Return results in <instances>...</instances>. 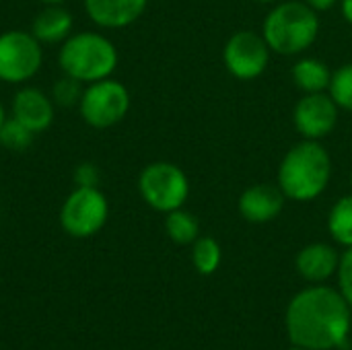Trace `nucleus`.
Wrapping results in <instances>:
<instances>
[{"mask_svg": "<svg viewBox=\"0 0 352 350\" xmlns=\"http://www.w3.org/2000/svg\"><path fill=\"white\" fill-rule=\"evenodd\" d=\"M351 305L340 291L314 285L297 293L285 316L293 347L332 350L344 344L351 332Z\"/></svg>", "mask_w": 352, "mask_h": 350, "instance_id": "nucleus-1", "label": "nucleus"}, {"mask_svg": "<svg viewBox=\"0 0 352 350\" xmlns=\"http://www.w3.org/2000/svg\"><path fill=\"white\" fill-rule=\"evenodd\" d=\"M330 179L332 157L322 140L301 138L285 153L276 171V186L293 202H314L328 190Z\"/></svg>", "mask_w": 352, "mask_h": 350, "instance_id": "nucleus-2", "label": "nucleus"}, {"mask_svg": "<svg viewBox=\"0 0 352 350\" xmlns=\"http://www.w3.org/2000/svg\"><path fill=\"white\" fill-rule=\"evenodd\" d=\"M262 35L272 54L299 56L318 41L320 12L303 0L276 2L264 17Z\"/></svg>", "mask_w": 352, "mask_h": 350, "instance_id": "nucleus-3", "label": "nucleus"}, {"mask_svg": "<svg viewBox=\"0 0 352 350\" xmlns=\"http://www.w3.org/2000/svg\"><path fill=\"white\" fill-rule=\"evenodd\" d=\"M58 62L66 76L91 85L109 78L118 66V50L107 37L85 31L64 39Z\"/></svg>", "mask_w": 352, "mask_h": 350, "instance_id": "nucleus-4", "label": "nucleus"}, {"mask_svg": "<svg viewBox=\"0 0 352 350\" xmlns=\"http://www.w3.org/2000/svg\"><path fill=\"white\" fill-rule=\"evenodd\" d=\"M138 192L153 210L167 215L186 204L190 196V179L179 165L155 161L140 171Z\"/></svg>", "mask_w": 352, "mask_h": 350, "instance_id": "nucleus-5", "label": "nucleus"}, {"mask_svg": "<svg viewBox=\"0 0 352 350\" xmlns=\"http://www.w3.org/2000/svg\"><path fill=\"white\" fill-rule=\"evenodd\" d=\"M109 206L97 186H78L62 204L60 223L72 237H91L99 233L107 221Z\"/></svg>", "mask_w": 352, "mask_h": 350, "instance_id": "nucleus-6", "label": "nucleus"}, {"mask_svg": "<svg viewBox=\"0 0 352 350\" xmlns=\"http://www.w3.org/2000/svg\"><path fill=\"white\" fill-rule=\"evenodd\" d=\"M85 122L93 128H111L120 124L130 109V93L120 80L103 78L91 83L78 101Z\"/></svg>", "mask_w": 352, "mask_h": 350, "instance_id": "nucleus-7", "label": "nucleus"}, {"mask_svg": "<svg viewBox=\"0 0 352 350\" xmlns=\"http://www.w3.org/2000/svg\"><path fill=\"white\" fill-rule=\"evenodd\" d=\"M272 50L262 33L252 29L235 31L223 47V62L227 72L237 80H254L262 76L270 64Z\"/></svg>", "mask_w": 352, "mask_h": 350, "instance_id": "nucleus-8", "label": "nucleus"}, {"mask_svg": "<svg viewBox=\"0 0 352 350\" xmlns=\"http://www.w3.org/2000/svg\"><path fill=\"white\" fill-rule=\"evenodd\" d=\"M41 41L29 31H6L0 35V80L25 83L41 66Z\"/></svg>", "mask_w": 352, "mask_h": 350, "instance_id": "nucleus-9", "label": "nucleus"}, {"mask_svg": "<svg viewBox=\"0 0 352 350\" xmlns=\"http://www.w3.org/2000/svg\"><path fill=\"white\" fill-rule=\"evenodd\" d=\"M338 118L340 107L328 93H307L293 109V126L305 140L328 138L336 130Z\"/></svg>", "mask_w": 352, "mask_h": 350, "instance_id": "nucleus-10", "label": "nucleus"}, {"mask_svg": "<svg viewBox=\"0 0 352 350\" xmlns=\"http://www.w3.org/2000/svg\"><path fill=\"white\" fill-rule=\"evenodd\" d=\"M287 196L278 186L272 184H254L245 188L237 200L239 215L252 225H266L280 217Z\"/></svg>", "mask_w": 352, "mask_h": 350, "instance_id": "nucleus-11", "label": "nucleus"}, {"mask_svg": "<svg viewBox=\"0 0 352 350\" xmlns=\"http://www.w3.org/2000/svg\"><path fill=\"white\" fill-rule=\"evenodd\" d=\"M338 264H340V254L336 252V248L322 241L305 245L295 256L297 274L314 285H322L330 281L338 272Z\"/></svg>", "mask_w": 352, "mask_h": 350, "instance_id": "nucleus-12", "label": "nucleus"}, {"mask_svg": "<svg viewBox=\"0 0 352 350\" xmlns=\"http://www.w3.org/2000/svg\"><path fill=\"white\" fill-rule=\"evenodd\" d=\"M148 0H85L93 23L103 29H122L138 21Z\"/></svg>", "mask_w": 352, "mask_h": 350, "instance_id": "nucleus-13", "label": "nucleus"}, {"mask_svg": "<svg viewBox=\"0 0 352 350\" xmlns=\"http://www.w3.org/2000/svg\"><path fill=\"white\" fill-rule=\"evenodd\" d=\"M12 118L27 126L33 134L43 132L54 120V105L52 101L33 87H25L14 95L12 101Z\"/></svg>", "mask_w": 352, "mask_h": 350, "instance_id": "nucleus-14", "label": "nucleus"}, {"mask_svg": "<svg viewBox=\"0 0 352 350\" xmlns=\"http://www.w3.org/2000/svg\"><path fill=\"white\" fill-rule=\"evenodd\" d=\"M70 31H72V14L58 4H47V8H43L35 17L33 29H31V33L41 43L64 41L70 35Z\"/></svg>", "mask_w": 352, "mask_h": 350, "instance_id": "nucleus-15", "label": "nucleus"}, {"mask_svg": "<svg viewBox=\"0 0 352 350\" xmlns=\"http://www.w3.org/2000/svg\"><path fill=\"white\" fill-rule=\"evenodd\" d=\"M295 87L307 95V93H328L330 80H332V70L324 60L318 58H301L295 62L291 70Z\"/></svg>", "mask_w": 352, "mask_h": 350, "instance_id": "nucleus-16", "label": "nucleus"}, {"mask_svg": "<svg viewBox=\"0 0 352 350\" xmlns=\"http://www.w3.org/2000/svg\"><path fill=\"white\" fill-rule=\"evenodd\" d=\"M165 233L177 245H192L200 237V223L182 206L165 215Z\"/></svg>", "mask_w": 352, "mask_h": 350, "instance_id": "nucleus-17", "label": "nucleus"}, {"mask_svg": "<svg viewBox=\"0 0 352 350\" xmlns=\"http://www.w3.org/2000/svg\"><path fill=\"white\" fill-rule=\"evenodd\" d=\"M328 233L342 245L352 248V194L338 198L328 212Z\"/></svg>", "mask_w": 352, "mask_h": 350, "instance_id": "nucleus-18", "label": "nucleus"}, {"mask_svg": "<svg viewBox=\"0 0 352 350\" xmlns=\"http://www.w3.org/2000/svg\"><path fill=\"white\" fill-rule=\"evenodd\" d=\"M223 260L221 243L210 235H200L192 243V264L202 276H210L219 270Z\"/></svg>", "mask_w": 352, "mask_h": 350, "instance_id": "nucleus-19", "label": "nucleus"}, {"mask_svg": "<svg viewBox=\"0 0 352 350\" xmlns=\"http://www.w3.org/2000/svg\"><path fill=\"white\" fill-rule=\"evenodd\" d=\"M328 95L334 99V103L340 109L352 111V62L342 64L340 68H336L332 72Z\"/></svg>", "mask_w": 352, "mask_h": 350, "instance_id": "nucleus-20", "label": "nucleus"}, {"mask_svg": "<svg viewBox=\"0 0 352 350\" xmlns=\"http://www.w3.org/2000/svg\"><path fill=\"white\" fill-rule=\"evenodd\" d=\"M33 140V132L23 126L19 120L10 118V120H4L2 126H0V144L8 151H25Z\"/></svg>", "mask_w": 352, "mask_h": 350, "instance_id": "nucleus-21", "label": "nucleus"}, {"mask_svg": "<svg viewBox=\"0 0 352 350\" xmlns=\"http://www.w3.org/2000/svg\"><path fill=\"white\" fill-rule=\"evenodd\" d=\"M82 97V91H80V80L72 78V76H64L60 80H56L54 85V101L60 103V105H74L78 103Z\"/></svg>", "mask_w": 352, "mask_h": 350, "instance_id": "nucleus-22", "label": "nucleus"}, {"mask_svg": "<svg viewBox=\"0 0 352 350\" xmlns=\"http://www.w3.org/2000/svg\"><path fill=\"white\" fill-rule=\"evenodd\" d=\"M336 274H338V291L352 307V248H346V252L340 256Z\"/></svg>", "mask_w": 352, "mask_h": 350, "instance_id": "nucleus-23", "label": "nucleus"}, {"mask_svg": "<svg viewBox=\"0 0 352 350\" xmlns=\"http://www.w3.org/2000/svg\"><path fill=\"white\" fill-rule=\"evenodd\" d=\"M74 175H76L78 186H95L97 177H99V173H97V169L93 165H78Z\"/></svg>", "mask_w": 352, "mask_h": 350, "instance_id": "nucleus-24", "label": "nucleus"}, {"mask_svg": "<svg viewBox=\"0 0 352 350\" xmlns=\"http://www.w3.org/2000/svg\"><path fill=\"white\" fill-rule=\"evenodd\" d=\"M303 2H307L314 10H318V12H326V10H330V8H334L340 0H303Z\"/></svg>", "mask_w": 352, "mask_h": 350, "instance_id": "nucleus-25", "label": "nucleus"}, {"mask_svg": "<svg viewBox=\"0 0 352 350\" xmlns=\"http://www.w3.org/2000/svg\"><path fill=\"white\" fill-rule=\"evenodd\" d=\"M340 4V12H342V19L352 25V0H340L338 2Z\"/></svg>", "mask_w": 352, "mask_h": 350, "instance_id": "nucleus-26", "label": "nucleus"}, {"mask_svg": "<svg viewBox=\"0 0 352 350\" xmlns=\"http://www.w3.org/2000/svg\"><path fill=\"white\" fill-rule=\"evenodd\" d=\"M254 2H260V4H276L280 0H254Z\"/></svg>", "mask_w": 352, "mask_h": 350, "instance_id": "nucleus-27", "label": "nucleus"}, {"mask_svg": "<svg viewBox=\"0 0 352 350\" xmlns=\"http://www.w3.org/2000/svg\"><path fill=\"white\" fill-rule=\"evenodd\" d=\"M41 2H45V4H60V2H64V0H41Z\"/></svg>", "mask_w": 352, "mask_h": 350, "instance_id": "nucleus-28", "label": "nucleus"}, {"mask_svg": "<svg viewBox=\"0 0 352 350\" xmlns=\"http://www.w3.org/2000/svg\"><path fill=\"white\" fill-rule=\"evenodd\" d=\"M4 120H6V118H4V109H2V103H0V126H2Z\"/></svg>", "mask_w": 352, "mask_h": 350, "instance_id": "nucleus-29", "label": "nucleus"}, {"mask_svg": "<svg viewBox=\"0 0 352 350\" xmlns=\"http://www.w3.org/2000/svg\"><path fill=\"white\" fill-rule=\"evenodd\" d=\"M289 350H316V349H305V347H293V349Z\"/></svg>", "mask_w": 352, "mask_h": 350, "instance_id": "nucleus-30", "label": "nucleus"}, {"mask_svg": "<svg viewBox=\"0 0 352 350\" xmlns=\"http://www.w3.org/2000/svg\"><path fill=\"white\" fill-rule=\"evenodd\" d=\"M351 188H352V171H351Z\"/></svg>", "mask_w": 352, "mask_h": 350, "instance_id": "nucleus-31", "label": "nucleus"}]
</instances>
